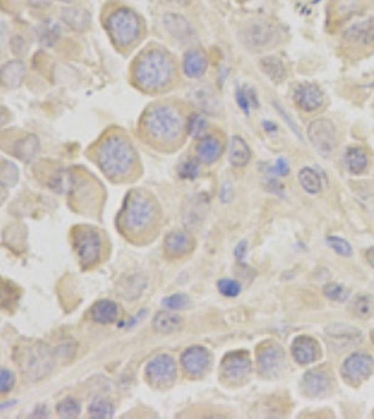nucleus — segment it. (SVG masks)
I'll list each match as a JSON object with an SVG mask.
<instances>
[{
  "label": "nucleus",
  "instance_id": "29",
  "mask_svg": "<svg viewBox=\"0 0 374 419\" xmlns=\"http://www.w3.org/2000/svg\"><path fill=\"white\" fill-rule=\"evenodd\" d=\"M229 160L232 166L237 168L246 167L249 165L251 160V150L247 142L241 136L236 135L232 138Z\"/></svg>",
  "mask_w": 374,
  "mask_h": 419
},
{
  "label": "nucleus",
  "instance_id": "58",
  "mask_svg": "<svg viewBox=\"0 0 374 419\" xmlns=\"http://www.w3.org/2000/svg\"><path fill=\"white\" fill-rule=\"evenodd\" d=\"M370 336H372V341H373L374 343V331H372V333H370Z\"/></svg>",
  "mask_w": 374,
  "mask_h": 419
},
{
  "label": "nucleus",
  "instance_id": "1",
  "mask_svg": "<svg viewBox=\"0 0 374 419\" xmlns=\"http://www.w3.org/2000/svg\"><path fill=\"white\" fill-rule=\"evenodd\" d=\"M142 130L156 146H175L184 135L185 126L181 113L168 104H153L142 117Z\"/></svg>",
  "mask_w": 374,
  "mask_h": 419
},
{
  "label": "nucleus",
  "instance_id": "40",
  "mask_svg": "<svg viewBox=\"0 0 374 419\" xmlns=\"http://www.w3.org/2000/svg\"><path fill=\"white\" fill-rule=\"evenodd\" d=\"M207 118L201 114V113H194L189 120H188V124H187V129H188V133L194 138H204V133L207 130Z\"/></svg>",
  "mask_w": 374,
  "mask_h": 419
},
{
  "label": "nucleus",
  "instance_id": "44",
  "mask_svg": "<svg viewBox=\"0 0 374 419\" xmlns=\"http://www.w3.org/2000/svg\"><path fill=\"white\" fill-rule=\"evenodd\" d=\"M162 303L170 310H184L189 306V297L184 294H170L163 299Z\"/></svg>",
  "mask_w": 374,
  "mask_h": 419
},
{
  "label": "nucleus",
  "instance_id": "38",
  "mask_svg": "<svg viewBox=\"0 0 374 419\" xmlns=\"http://www.w3.org/2000/svg\"><path fill=\"white\" fill-rule=\"evenodd\" d=\"M19 181V170L11 162L3 160L0 170V182L3 188H11Z\"/></svg>",
  "mask_w": 374,
  "mask_h": 419
},
{
  "label": "nucleus",
  "instance_id": "12",
  "mask_svg": "<svg viewBox=\"0 0 374 419\" xmlns=\"http://www.w3.org/2000/svg\"><path fill=\"white\" fill-rule=\"evenodd\" d=\"M307 136L314 149L324 157L333 155L336 148V129L330 120L320 118L307 128Z\"/></svg>",
  "mask_w": 374,
  "mask_h": 419
},
{
  "label": "nucleus",
  "instance_id": "26",
  "mask_svg": "<svg viewBox=\"0 0 374 419\" xmlns=\"http://www.w3.org/2000/svg\"><path fill=\"white\" fill-rule=\"evenodd\" d=\"M40 152V140L36 135L33 133H28L26 136H23L21 139H19L14 146H13V156L26 162V163H30L33 162L37 155Z\"/></svg>",
  "mask_w": 374,
  "mask_h": 419
},
{
  "label": "nucleus",
  "instance_id": "23",
  "mask_svg": "<svg viewBox=\"0 0 374 419\" xmlns=\"http://www.w3.org/2000/svg\"><path fill=\"white\" fill-rule=\"evenodd\" d=\"M223 149V142L217 136L207 135L201 138L197 145V157L205 165H212L220 159Z\"/></svg>",
  "mask_w": 374,
  "mask_h": 419
},
{
  "label": "nucleus",
  "instance_id": "47",
  "mask_svg": "<svg viewBox=\"0 0 374 419\" xmlns=\"http://www.w3.org/2000/svg\"><path fill=\"white\" fill-rule=\"evenodd\" d=\"M14 383H16L14 375L7 369H1V373H0V391H1V394H7L14 387Z\"/></svg>",
  "mask_w": 374,
  "mask_h": 419
},
{
  "label": "nucleus",
  "instance_id": "6",
  "mask_svg": "<svg viewBox=\"0 0 374 419\" xmlns=\"http://www.w3.org/2000/svg\"><path fill=\"white\" fill-rule=\"evenodd\" d=\"M105 30L117 48H129L142 33V21L139 16L126 7H120L105 19Z\"/></svg>",
  "mask_w": 374,
  "mask_h": 419
},
{
  "label": "nucleus",
  "instance_id": "9",
  "mask_svg": "<svg viewBox=\"0 0 374 419\" xmlns=\"http://www.w3.org/2000/svg\"><path fill=\"white\" fill-rule=\"evenodd\" d=\"M145 378L155 388H166L177 378V365L171 355L162 353L155 356L145 369Z\"/></svg>",
  "mask_w": 374,
  "mask_h": 419
},
{
  "label": "nucleus",
  "instance_id": "2",
  "mask_svg": "<svg viewBox=\"0 0 374 419\" xmlns=\"http://www.w3.org/2000/svg\"><path fill=\"white\" fill-rule=\"evenodd\" d=\"M136 157L132 143L121 133L107 135L95 149L98 167L113 181H121L132 174Z\"/></svg>",
  "mask_w": 374,
  "mask_h": 419
},
{
  "label": "nucleus",
  "instance_id": "42",
  "mask_svg": "<svg viewBox=\"0 0 374 419\" xmlns=\"http://www.w3.org/2000/svg\"><path fill=\"white\" fill-rule=\"evenodd\" d=\"M199 174V160L197 159H188L182 162L178 167V175L182 180H195Z\"/></svg>",
  "mask_w": 374,
  "mask_h": 419
},
{
  "label": "nucleus",
  "instance_id": "53",
  "mask_svg": "<svg viewBox=\"0 0 374 419\" xmlns=\"http://www.w3.org/2000/svg\"><path fill=\"white\" fill-rule=\"evenodd\" d=\"M27 1H28V4H30L31 7H34V9H43V7L49 6L52 0H27Z\"/></svg>",
  "mask_w": 374,
  "mask_h": 419
},
{
  "label": "nucleus",
  "instance_id": "20",
  "mask_svg": "<svg viewBox=\"0 0 374 419\" xmlns=\"http://www.w3.org/2000/svg\"><path fill=\"white\" fill-rule=\"evenodd\" d=\"M163 23L170 36L178 41H189L195 37L191 23L178 13H166L163 16Z\"/></svg>",
  "mask_w": 374,
  "mask_h": 419
},
{
  "label": "nucleus",
  "instance_id": "10",
  "mask_svg": "<svg viewBox=\"0 0 374 419\" xmlns=\"http://www.w3.org/2000/svg\"><path fill=\"white\" fill-rule=\"evenodd\" d=\"M256 365L262 378H278L285 366V351L276 342H265L256 351Z\"/></svg>",
  "mask_w": 374,
  "mask_h": 419
},
{
  "label": "nucleus",
  "instance_id": "18",
  "mask_svg": "<svg viewBox=\"0 0 374 419\" xmlns=\"http://www.w3.org/2000/svg\"><path fill=\"white\" fill-rule=\"evenodd\" d=\"M343 38L349 46L353 48H369L374 45V17H369L348 27Z\"/></svg>",
  "mask_w": 374,
  "mask_h": 419
},
{
  "label": "nucleus",
  "instance_id": "39",
  "mask_svg": "<svg viewBox=\"0 0 374 419\" xmlns=\"http://www.w3.org/2000/svg\"><path fill=\"white\" fill-rule=\"evenodd\" d=\"M236 100H237L240 108H241L247 115L249 114V108H251V107H258V105H259V104H258V98H256V95H255V91H254L252 88H249V87H243V88L240 87V88H237Z\"/></svg>",
  "mask_w": 374,
  "mask_h": 419
},
{
  "label": "nucleus",
  "instance_id": "19",
  "mask_svg": "<svg viewBox=\"0 0 374 419\" xmlns=\"http://www.w3.org/2000/svg\"><path fill=\"white\" fill-rule=\"evenodd\" d=\"M291 355L293 359L301 365L307 366L313 362H316L320 356V345L318 342L307 336H296L291 342Z\"/></svg>",
  "mask_w": 374,
  "mask_h": 419
},
{
  "label": "nucleus",
  "instance_id": "8",
  "mask_svg": "<svg viewBox=\"0 0 374 419\" xmlns=\"http://www.w3.org/2000/svg\"><path fill=\"white\" fill-rule=\"evenodd\" d=\"M240 37L247 48L259 51L274 45L279 37V31L268 21L254 20L244 24V27L240 30Z\"/></svg>",
  "mask_w": 374,
  "mask_h": 419
},
{
  "label": "nucleus",
  "instance_id": "28",
  "mask_svg": "<svg viewBox=\"0 0 374 419\" xmlns=\"http://www.w3.org/2000/svg\"><path fill=\"white\" fill-rule=\"evenodd\" d=\"M147 286V279L142 274H130L118 284V294L126 300H133L143 294Z\"/></svg>",
  "mask_w": 374,
  "mask_h": 419
},
{
  "label": "nucleus",
  "instance_id": "54",
  "mask_svg": "<svg viewBox=\"0 0 374 419\" xmlns=\"http://www.w3.org/2000/svg\"><path fill=\"white\" fill-rule=\"evenodd\" d=\"M31 417H34V418H46V417H48V410H46V407L40 405L37 410H34V413H33Z\"/></svg>",
  "mask_w": 374,
  "mask_h": 419
},
{
  "label": "nucleus",
  "instance_id": "30",
  "mask_svg": "<svg viewBox=\"0 0 374 419\" xmlns=\"http://www.w3.org/2000/svg\"><path fill=\"white\" fill-rule=\"evenodd\" d=\"M182 326V319L178 314L170 313V311H160L153 319V329L159 334H172L178 331Z\"/></svg>",
  "mask_w": 374,
  "mask_h": 419
},
{
  "label": "nucleus",
  "instance_id": "7",
  "mask_svg": "<svg viewBox=\"0 0 374 419\" xmlns=\"http://www.w3.org/2000/svg\"><path fill=\"white\" fill-rule=\"evenodd\" d=\"M72 243L83 269L93 268L98 262L101 254V239L94 229L84 226L75 227L72 233Z\"/></svg>",
  "mask_w": 374,
  "mask_h": 419
},
{
  "label": "nucleus",
  "instance_id": "48",
  "mask_svg": "<svg viewBox=\"0 0 374 419\" xmlns=\"http://www.w3.org/2000/svg\"><path fill=\"white\" fill-rule=\"evenodd\" d=\"M268 171L272 172V174H275V175L285 177V175L289 174L291 170H289V165L286 163L285 159H278V160L275 162L274 166H271V167L268 168Z\"/></svg>",
  "mask_w": 374,
  "mask_h": 419
},
{
  "label": "nucleus",
  "instance_id": "16",
  "mask_svg": "<svg viewBox=\"0 0 374 419\" xmlns=\"http://www.w3.org/2000/svg\"><path fill=\"white\" fill-rule=\"evenodd\" d=\"M333 375L327 368H316L304 373L301 380L303 393L307 397L317 398L326 395L333 387Z\"/></svg>",
  "mask_w": 374,
  "mask_h": 419
},
{
  "label": "nucleus",
  "instance_id": "22",
  "mask_svg": "<svg viewBox=\"0 0 374 419\" xmlns=\"http://www.w3.org/2000/svg\"><path fill=\"white\" fill-rule=\"evenodd\" d=\"M182 69L184 73L191 78L197 79L205 75L208 71V56L201 48H192L189 49L182 61Z\"/></svg>",
  "mask_w": 374,
  "mask_h": 419
},
{
  "label": "nucleus",
  "instance_id": "3",
  "mask_svg": "<svg viewBox=\"0 0 374 419\" xmlns=\"http://www.w3.org/2000/svg\"><path fill=\"white\" fill-rule=\"evenodd\" d=\"M175 75L172 58L162 48L143 52L133 63L132 79L143 91H159L171 83Z\"/></svg>",
  "mask_w": 374,
  "mask_h": 419
},
{
  "label": "nucleus",
  "instance_id": "56",
  "mask_svg": "<svg viewBox=\"0 0 374 419\" xmlns=\"http://www.w3.org/2000/svg\"><path fill=\"white\" fill-rule=\"evenodd\" d=\"M175 3H178V4H187L189 0H174Z\"/></svg>",
  "mask_w": 374,
  "mask_h": 419
},
{
  "label": "nucleus",
  "instance_id": "11",
  "mask_svg": "<svg viewBox=\"0 0 374 419\" xmlns=\"http://www.w3.org/2000/svg\"><path fill=\"white\" fill-rule=\"evenodd\" d=\"M374 359L365 352L352 353L345 359L341 368V376L350 386H359L373 375Z\"/></svg>",
  "mask_w": 374,
  "mask_h": 419
},
{
  "label": "nucleus",
  "instance_id": "14",
  "mask_svg": "<svg viewBox=\"0 0 374 419\" xmlns=\"http://www.w3.org/2000/svg\"><path fill=\"white\" fill-rule=\"evenodd\" d=\"M222 376L227 381H243L251 372V359L247 351H233L224 355L220 365Z\"/></svg>",
  "mask_w": 374,
  "mask_h": 419
},
{
  "label": "nucleus",
  "instance_id": "33",
  "mask_svg": "<svg viewBox=\"0 0 374 419\" xmlns=\"http://www.w3.org/2000/svg\"><path fill=\"white\" fill-rule=\"evenodd\" d=\"M262 72L275 83H281L286 79V68L284 62L276 56H265L259 61Z\"/></svg>",
  "mask_w": 374,
  "mask_h": 419
},
{
  "label": "nucleus",
  "instance_id": "17",
  "mask_svg": "<svg viewBox=\"0 0 374 419\" xmlns=\"http://www.w3.org/2000/svg\"><path fill=\"white\" fill-rule=\"evenodd\" d=\"M326 334L331 339L333 346L341 351L358 346L363 342V333L346 324H331L326 329Z\"/></svg>",
  "mask_w": 374,
  "mask_h": 419
},
{
  "label": "nucleus",
  "instance_id": "43",
  "mask_svg": "<svg viewBox=\"0 0 374 419\" xmlns=\"http://www.w3.org/2000/svg\"><path fill=\"white\" fill-rule=\"evenodd\" d=\"M324 294L333 301L343 303L349 299V289H346L343 285L339 284H328L324 286Z\"/></svg>",
  "mask_w": 374,
  "mask_h": 419
},
{
  "label": "nucleus",
  "instance_id": "36",
  "mask_svg": "<svg viewBox=\"0 0 374 419\" xmlns=\"http://www.w3.org/2000/svg\"><path fill=\"white\" fill-rule=\"evenodd\" d=\"M88 415L93 419H110L114 417V405L105 398H94L88 407Z\"/></svg>",
  "mask_w": 374,
  "mask_h": 419
},
{
  "label": "nucleus",
  "instance_id": "46",
  "mask_svg": "<svg viewBox=\"0 0 374 419\" xmlns=\"http://www.w3.org/2000/svg\"><path fill=\"white\" fill-rule=\"evenodd\" d=\"M327 243H328V246L333 249V252H336V254H339V255H342V257H350L352 252H352L350 244H349L346 240L341 239V237L330 236V237L327 239Z\"/></svg>",
  "mask_w": 374,
  "mask_h": 419
},
{
  "label": "nucleus",
  "instance_id": "51",
  "mask_svg": "<svg viewBox=\"0 0 374 419\" xmlns=\"http://www.w3.org/2000/svg\"><path fill=\"white\" fill-rule=\"evenodd\" d=\"M246 252H247V242H240L237 247L234 249V257L237 258L239 262H243V259L246 258Z\"/></svg>",
  "mask_w": 374,
  "mask_h": 419
},
{
  "label": "nucleus",
  "instance_id": "57",
  "mask_svg": "<svg viewBox=\"0 0 374 419\" xmlns=\"http://www.w3.org/2000/svg\"><path fill=\"white\" fill-rule=\"evenodd\" d=\"M59 1H63V3H73L75 0H59Z\"/></svg>",
  "mask_w": 374,
  "mask_h": 419
},
{
  "label": "nucleus",
  "instance_id": "45",
  "mask_svg": "<svg viewBox=\"0 0 374 419\" xmlns=\"http://www.w3.org/2000/svg\"><path fill=\"white\" fill-rule=\"evenodd\" d=\"M219 292L226 297H236L241 292V285L230 278H223L217 282Z\"/></svg>",
  "mask_w": 374,
  "mask_h": 419
},
{
  "label": "nucleus",
  "instance_id": "24",
  "mask_svg": "<svg viewBox=\"0 0 374 419\" xmlns=\"http://www.w3.org/2000/svg\"><path fill=\"white\" fill-rule=\"evenodd\" d=\"M90 317L98 324H113L120 317L118 304L113 300H98L91 306Z\"/></svg>",
  "mask_w": 374,
  "mask_h": 419
},
{
  "label": "nucleus",
  "instance_id": "5",
  "mask_svg": "<svg viewBox=\"0 0 374 419\" xmlns=\"http://www.w3.org/2000/svg\"><path fill=\"white\" fill-rule=\"evenodd\" d=\"M14 362L23 378L40 381L46 378L56 365V358L49 345L41 341H26L14 349Z\"/></svg>",
  "mask_w": 374,
  "mask_h": 419
},
{
  "label": "nucleus",
  "instance_id": "50",
  "mask_svg": "<svg viewBox=\"0 0 374 419\" xmlns=\"http://www.w3.org/2000/svg\"><path fill=\"white\" fill-rule=\"evenodd\" d=\"M11 49H13V52H14L16 55L24 53V52L27 51V45H26L24 38H21V37H14V38L11 40Z\"/></svg>",
  "mask_w": 374,
  "mask_h": 419
},
{
  "label": "nucleus",
  "instance_id": "31",
  "mask_svg": "<svg viewBox=\"0 0 374 419\" xmlns=\"http://www.w3.org/2000/svg\"><path fill=\"white\" fill-rule=\"evenodd\" d=\"M349 311L359 320H369L374 316V297L370 294H358L349 304Z\"/></svg>",
  "mask_w": 374,
  "mask_h": 419
},
{
  "label": "nucleus",
  "instance_id": "34",
  "mask_svg": "<svg viewBox=\"0 0 374 419\" xmlns=\"http://www.w3.org/2000/svg\"><path fill=\"white\" fill-rule=\"evenodd\" d=\"M298 182L301 185V188L307 192V194H318L323 188V184H321V178L318 175V172L311 167L301 168L298 171Z\"/></svg>",
  "mask_w": 374,
  "mask_h": 419
},
{
  "label": "nucleus",
  "instance_id": "27",
  "mask_svg": "<svg viewBox=\"0 0 374 419\" xmlns=\"http://www.w3.org/2000/svg\"><path fill=\"white\" fill-rule=\"evenodd\" d=\"M26 65L21 61H10L3 65L0 71L1 83L9 88H17L24 82Z\"/></svg>",
  "mask_w": 374,
  "mask_h": 419
},
{
  "label": "nucleus",
  "instance_id": "32",
  "mask_svg": "<svg viewBox=\"0 0 374 419\" xmlns=\"http://www.w3.org/2000/svg\"><path fill=\"white\" fill-rule=\"evenodd\" d=\"M345 166L352 174H362L369 166V156L365 149L353 146L345 153Z\"/></svg>",
  "mask_w": 374,
  "mask_h": 419
},
{
  "label": "nucleus",
  "instance_id": "35",
  "mask_svg": "<svg viewBox=\"0 0 374 419\" xmlns=\"http://www.w3.org/2000/svg\"><path fill=\"white\" fill-rule=\"evenodd\" d=\"M194 100H195V104L205 113L209 114H213L219 105V101L217 98L214 97L212 88L208 86H201L198 88H195L194 91Z\"/></svg>",
  "mask_w": 374,
  "mask_h": 419
},
{
  "label": "nucleus",
  "instance_id": "4",
  "mask_svg": "<svg viewBox=\"0 0 374 419\" xmlns=\"http://www.w3.org/2000/svg\"><path fill=\"white\" fill-rule=\"evenodd\" d=\"M157 214V204L149 192L132 190L125 197L118 224L128 237H139L152 229Z\"/></svg>",
  "mask_w": 374,
  "mask_h": 419
},
{
  "label": "nucleus",
  "instance_id": "13",
  "mask_svg": "<svg viewBox=\"0 0 374 419\" xmlns=\"http://www.w3.org/2000/svg\"><path fill=\"white\" fill-rule=\"evenodd\" d=\"M293 100L296 105L308 114L320 111L326 105V94L316 83L303 82L293 90Z\"/></svg>",
  "mask_w": 374,
  "mask_h": 419
},
{
  "label": "nucleus",
  "instance_id": "25",
  "mask_svg": "<svg viewBox=\"0 0 374 419\" xmlns=\"http://www.w3.org/2000/svg\"><path fill=\"white\" fill-rule=\"evenodd\" d=\"M61 17L68 27H71L73 31H78V33L85 31L91 23V14L83 7H76V6L65 7L62 10Z\"/></svg>",
  "mask_w": 374,
  "mask_h": 419
},
{
  "label": "nucleus",
  "instance_id": "49",
  "mask_svg": "<svg viewBox=\"0 0 374 419\" xmlns=\"http://www.w3.org/2000/svg\"><path fill=\"white\" fill-rule=\"evenodd\" d=\"M234 197V188L230 182H224L223 187H222V191H220V200L222 202H226L229 204Z\"/></svg>",
  "mask_w": 374,
  "mask_h": 419
},
{
  "label": "nucleus",
  "instance_id": "55",
  "mask_svg": "<svg viewBox=\"0 0 374 419\" xmlns=\"http://www.w3.org/2000/svg\"><path fill=\"white\" fill-rule=\"evenodd\" d=\"M365 257H366L368 262L370 264V267H373L374 268V247H370V249H368V250H366V252H365Z\"/></svg>",
  "mask_w": 374,
  "mask_h": 419
},
{
  "label": "nucleus",
  "instance_id": "37",
  "mask_svg": "<svg viewBox=\"0 0 374 419\" xmlns=\"http://www.w3.org/2000/svg\"><path fill=\"white\" fill-rule=\"evenodd\" d=\"M56 414L61 418L73 419L79 418L80 415V404L73 397H66L56 405Z\"/></svg>",
  "mask_w": 374,
  "mask_h": 419
},
{
  "label": "nucleus",
  "instance_id": "41",
  "mask_svg": "<svg viewBox=\"0 0 374 419\" xmlns=\"http://www.w3.org/2000/svg\"><path fill=\"white\" fill-rule=\"evenodd\" d=\"M61 34V29L58 24L48 21L42 26L41 31H40V38H41L42 43L52 46L55 42L58 41Z\"/></svg>",
  "mask_w": 374,
  "mask_h": 419
},
{
  "label": "nucleus",
  "instance_id": "15",
  "mask_svg": "<svg viewBox=\"0 0 374 419\" xmlns=\"http://www.w3.org/2000/svg\"><path fill=\"white\" fill-rule=\"evenodd\" d=\"M181 366L187 376L201 378L210 366V352L201 345L189 346L181 355Z\"/></svg>",
  "mask_w": 374,
  "mask_h": 419
},
{
  "label": "nucleus",
  "instance_id": "52",
  "mask_svg": "<svg viewBox=\"0 0 374 419\" xmlns=\"http://www.w3.org/2000/svg\"><path fill=\"white\" fill-rule=\"evenodd\" d=\"M284 190H285L284 184H281L279 181H276V180H274V178L269 180V191L276 192V194H282Z\"/></svg>",
  "mask_w": 374,
  "mask_h": 419
},
{
  "label": "nucleus",
  "instance_id": "21",
  "mask_svg": "<svg viewBox=\"0 0 374 419\" xmlns=\"http://www.w3.org/2000/svg\"><path fill=\"white\" fill-rule=\"evenodd\" d=\"M194 249L192 237L182 230H175L168 233L165 239V250L168 257L180 258L187 255Z\"/></svg>",
  "mask_w": 374,
  "mask_h": 419
}]
</instances>
